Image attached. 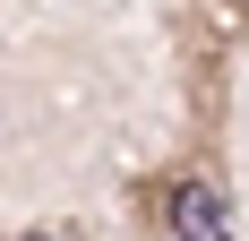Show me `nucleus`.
Wrapping results in <instances>:
<instances>
[{"mask_svg": "<svg viewBox=\"0 0 249 241\" xmlns=\"http://www.w3.org/2000/svg\"><path fill=\"white\" fill-rule=\"evenodd\" d=\"M172 233L180 241H232V216H224V198L206 181H180L172 190Z\"/></svg>", "mask_w": 249, "mask_h": 241, "instance_id": "obj_1", "label": "nucleus"}]
</instances>
